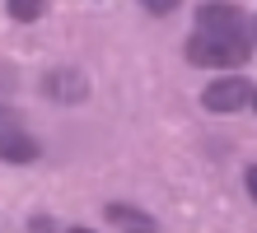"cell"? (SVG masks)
Instances as JSON below:
<instances>
[{
    "label": "cell",
    "instance_id": "obj_1",
    "mask_svg": "<svg viewBox=\"0 0 257 233\" xmlns=\"http://www.w3.org/2000/svg\"><path fill=\"white\" fill-rule=\"evenodd\" d=\"M252 52L248 42V28H243V14L224 0H210V5L196 10V33L187 38V61L192 66H210V70H229V66H243Z\"/></svg>",
    "mask_w": 257,
    "mask_h": 233
},
{
    "label": "cell",
    "instance_id": "obj_2",
    "mask_svg": "<svg viewBox=\"0 0 257 233\" xmlns=\"http://www.w3.org/2000/svg\"><path fill=\"white\" fill-rule=\"evenodd\" d=\"M248 103H252V84L238 80V75H224V80H215L201 93L206 112H238V107H248Z\"/></svg>",
    "mask_w": 257,
    "mask_h": 233
},
{
    "label": "cell",
    "instance_id": "obj_3",
    "mask_svg": "<svg viewBox=\"0 0 257 233\" xmlns=\"http://www.w3.org/2000/svg\"><path fill=\"white\" fill-rule=\"evenodd\" d=\"M38 140L28 131H14V126H0V159L5 163H38Z\"/></svg>",
    "mask_w": 257,
    "mask_h": 233
},
{
    "label": "cell",
    "instance_id": "obj_4",
    "mask_svg": "<svg viewBox=\"0 0 257 233\" xmlns=\"http://www.w3.org/2000/svg\"><path fill=\"white\" fill-rule=\"evenodd\" d=\"M42 89H47L56 103H80L84 98V75L80 70H56V75L42 80Z\"/></svg>",
    "mask_w": 257,
    "mask_h": 233
},
{
    "label": "cell",
    "instance_id": "obj_5",
    "mask_svg": "<svg viewBox=\"0 0 257 233\" xmlns=\"http://www.w3.org/2000/svg\"><path fill=\"white\" fill-rule=\"evenodd\" d=\"M108 219L122 228V233H159V224L150 219L145 210H136V205H122V200H117V205H108Z\"/></svg>",
    "mask_w": 257,
    "mask_h": 233
},
{
    "label": "cell",
    "instance_id": "obj_6",
    "mask_svg": "<svg viewBox=\"0 0 257 233\" xmlns=\"http://www.w3.org/2000/svg\"><path fill=\"white\" fill-rule=\"evenodd\" d=\"M10 14L19 24H33V19H42V0H10Z\"/></svg>",
    "mask_w": 257,
    "mask_h": 233
},
{
    "label": "cell",
    "instance_id": "obj_7",
    "mask_svg": "<svg viewBox=\"0 0 257 233\" xmlns=\"http://www.w3.org/2000/svg\"><path fill=\"white\" fill-rule=\"evenodd\" d=\"M141 5H145V10H155V14H169L178 0H141Z\"/></svg>",
    "mask_w": 257,
    "mask_h": 233
},
{
    "label": "cell",
    "instance_id": "obj_8",
    "mask_svg": "<svg viewBox=\"0 0 257 233\" xmlns=\"http://www.w3.org/2000/svg\"><path fill=\"white\" fill-rule=\"evenodd\" d=\"M243 182H248V196H252V200H257V163H252V168H248V177H243Z\"/></svg>",
    "mask_w": 257,
    "mask_h": 233
},
{
    "label": "cell",
    "instance_id": "obj_9",
    "mask_svg": "<svg viewBox=\"0 0 257 233\" xmlns=\"http://www.w3.org/2000/svg\"><path fill=\"white\" fill-rule=\"evenodd\" d=\"M252 42H257V19H252Z\"/></svg>",
    "mask_w": 257,
    "mask_h": 233
},
{
    "label": "cell",
    "instance_id": "obj_10",
    "mask_svg": "<svg viewBox=\"0 0 257 233\" xmlns=\"http://www.w3.org/2000/svg\"><path fill=\"white\" fill-rule=\"evenodd\" d=\"M75 233H94V228H75Z\"/></svg>",
    "mask_w": 257,
    "mask_h": 233
},
{
    "label": "cell",
    "instance_id": "obj_11",
    "mask_svg": "<svg viewBox=\"0 0 257 233\" xmlns=\"http://www.w3.org/2000/svg\"><path fill=\"white\" fill-rule=\"evenodd\" d=\"M252 107H257V89H252Z\"/></svg>",
    "mask_w": 257,
    "mask_h": 233
}]
</instances>
